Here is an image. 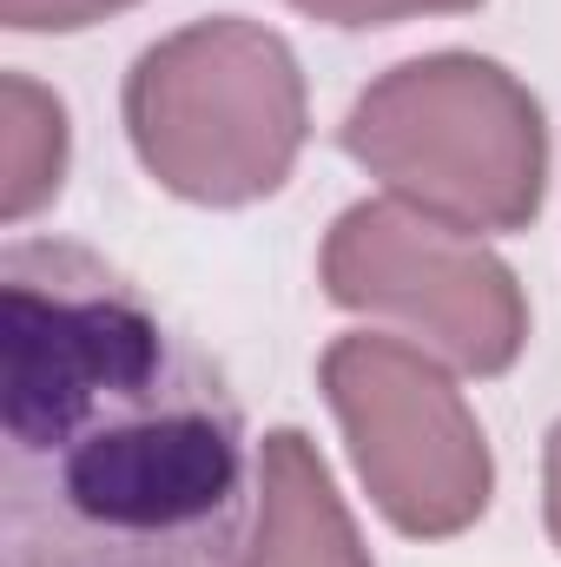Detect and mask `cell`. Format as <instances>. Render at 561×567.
Masks as SVG:
<instances>
[{
	"label": "cell",
	"mask_w": 561,
	"mask_h": 567,
	"mask_svg": "<svg viewBox=\"0 0 561 567\" xmlns=\"http://www.w3.org/2000/svg\"><path fill=\"white\" fill-rule=\"evenodd\" d=\"M140 0H0V20L13 33H86Z\"/></svg>",
	"instance_id": "9c48e42d"
},
{
	"label": "cell",
	"mask_w": 561,
	"mask_h": 567,
	"mask_svg": "<svg viewBox=\"0 0 561 567\" xmlns=\"http://www.w3.org/2000/svg\"><path fill=\"white\" fill-rule=\"evenodd\" d=\"M67 106L27 80V73H7L0 80V218L7 225H27L40 205L60 198V178H67Z\"/></svg>",
	"instance_id": "52a82bcc"
},
{
	"label": "cell",
	"mask_w": 561,
	"mask_h": 567,
	"mask_svg": "<svg viewBox=\"0 0 561 567\" xmlns=\"http://www.w3.org/2000/svg\"><path fill=\"white\" fill-rule=\"evenodd\" d=\"M145 178L185 205L238 212L284 192L310 140L304 66L284 33L212 13L145 47L120 93Z\"/></svg>",
	"instance_id": "3957f363"
},
{
	"label": "cell",
	"mask_w": 561,
	"mask_h": 567,
	"mask_svg": "<svg viewBox=\"0 0 561 567\" xmlns=\"http://www.w3.org/2000/svg\"><path fill=\"white\" fill-rule=\"evenodd\" d=\"M317 390L350 442L377 515L410 542H449L489 515L496 455L456 377L410 337L350 330L324 350Z\"/></svg>",
	"instance_id": "277c9868"
},
{
	"label": "cell",
	"mask_w": 561,
	"mask_h": 567,
	"mask_svg": "<svg viewBox=\"0 0 561 567\" xmlns=\"http://www.w3.org/2000/svg\"><path fill=\"white\" fill-rule=\"evenodd\" d=\"M258 455L225 370L120 265L0 251V567H232Z\"/></svg>",
	"instance_id": "6da1fadb"
},
{
	"label": "cell",
	"mask_w": 561,
	"mask_h": 567,
	"mask_svg": "<svg viewBox=\"0 0 561 567\" xmlns=\"http://www.w3.org/2000/svg\"><path fill=\"white\" fill-rule=\"evenodd\" d=\"M232 567H370L357 522L304 429H272L258 449V515Z\"/></svg>",
	"instance_id": "8992f818"
},
{
	"label": "cell",
	"mask_w": 561,
	"mask_h": 567,
	"mask_svg": "<svg viewBox=\"0 0 561 567\" xmlns=\"http://www.w3.org/2000/svg\"><path fill=\"white\" fill-rule=\"evenodd\" d=\"M542 515H549V542L561 548V423L549 429V449H542Z\"/></svg>",
	"instance_id": "30bf717a"
},
{
	"label": "cell",
	"mask_w": 561,
	"mask_h": 567,
	"mask_svg": "<svg viewBox=\"0 0 561 567\" xmlns=\"http://www.w3.org/2000/svg\"><path fill=\"white\" fill-rule=\"evenodd\" d=\"M337 140L384 198L469 238L529 231L549 198L542 100L489 53H422L390 66L357 93Z\"/></svg>",
	"instance_id": "7a4b0ae2"
},
{
	"label": "cell",
	"mask_w": 561,
	"mask_h": 567,
	"mask_svg": "<svg viewBox=\"0 0 561 567\" xmlns=\"http://www.w3.org/2000/svg\"><path fill=\"white\" fill-rule=\"evenodd\" d=\"M324 27H404V20H429V13H476L482 0H284Z\"/></svg>",
	"instance_id": "ba28073f"
},
{
	"label": "cell",
	"mask_w": 561,
	"mask_h": 567,
	"mask_svg": "<svg viewBox=\"0 0 561 567\" xmlns=\"http://www.w3.org/2000/svg\"><path fill=\"white\" fill-rule=\"evenodd\" d=\"M337 310L384 317L462 377H509L529 350V297L516 271L469 231L422 218L404 198L350 205L317 258Z\"/></svg>",
	"instance_id": "5b68a950"
}]
</instances>
